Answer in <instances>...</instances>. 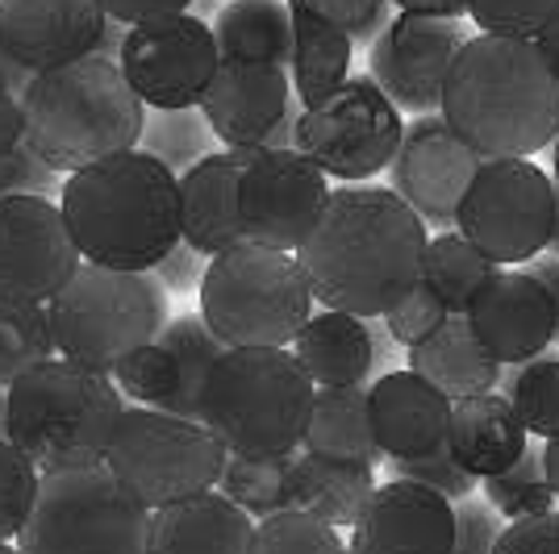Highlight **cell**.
I'll list each match as a JSON object with an SVG mask.
<instances>
[{"label":"cell","mask_w":559,"mask_h":554,"mask_svg":"<svg viewBox=\"0 0 559 554\" xmlns=\"http://www.w3.org/2000/svg\"><path fill=\"white\" fill-rule=\"evenodd\" d=\"M426 246V221L393 188H334L297 258L322 309L372 322L421 284Z\"/></svg>","instance_id":"1"},{"label":"cell","mask_w":559,"mask_h":554,"mask_svg":"<svg viewBox=\"0 0 559 554\" xmlns=\"http://www.w3.org/2000/svg\"><path fill=\"white\" fill-rule=\"evenodd\" d=\"M443 121L480 159H531L559 138V80L535 38L476 34L443 88Z\"/></svg>","instance_id":"2"},{"label":"cell","mask_w":559,"mask_h":554,"mask_svg":"<svg viewBox=\"0 0 559 554\" xmlns=\"http://www.w3.org/2000/svg\"><path fill=\"white\" fill-rule=\"evenodd\" d=\"M59 208L84 263L155 272L185 242L180 176L146 150H126L68 176Z\"/></svg>","instance_id":"3"},{"label":"cell","mask_w":559,"mask_h":554,"mask_svg":"<svg viewBox=\"0 0 559 554\" xmlns=\"http://www.w3.org/2000/svg\"><path fill=\"white\" fill-rule=\"evenodd\" d=\"M25 146L59 176L139 150L146 134V105L126 71L109 59H75L38 71L22 96Z\"/></svg>","instance_id":"4"},{"label":"cell","mask_w":559,"mask_h":554,"mask_svg":"<svg viewBox=\"0 0 559 554\" xmlns=\"http://www.w3.org/2000/svg\"><path fill=\"white\" fill-rule=\"evenodd\" d=\"M126 417V396L114 375L50 359L9 384L4 438L47 475L63 467L105 462L109 442Z\"/></svg>","instance_id":"5"},{"label":"cell","mask_w":559,"mask_h":554,"mask_svg":"<svg viewBox=\"0 0 559 554\" xmlns=\"http://www.w3.org/2000/svg\"><path fill=\"white\" fill-rule=\"evenodd\" d=\"M318 384L293 350L234 347L217 359L201 421L230 455H297L313 413Z\"/></svg>","instance_id":"6"},{"label":"cell","mask_w":559,"mask_h":554,"mask_svg":"<svg viewBox=\"0 0 559 554\" xmlns=\"http://www.w3.org/2000/svg\"><path fill=\"white\" fill-rule=\"evenodd\" d=\"M201 317L230 350H288L313 317V288L301 258L259 242L222 251L201 272Z\"/></svg>","instance_id":"7"},{"label":"cell","mask_w":559,"mask_h":554,"mask_svg":"<svg viewBox=\"0 0 559 554\" xmlns=\"http://www.w3.org/2000/svg\"><path fill=\"white\" fill-rule=\"evenodd\" d=\"M59 359L114 375L134 350L159 342L167 313V284L155 272H117L84 263L68 288L47 304Z\"/></svg>","instance_id":"8"},{"label":"cell","mask_w":559,"mask_h":554,"mask_svg":"<svg viewBox=\"0 0 559 554\" xmlns=\"http://www.w3.org/2000/svg\"><path fill=\"white\" fill-rule=\"evenodd\" d=\"M151 508L105 462L47 471L22 554H151Z\"/></svg>","instance_id":"9"},{"label":"cell","mask_w":559,"mask_h":554,"mask_svg":"<svg viewBox=\"0 0 559 554\" xmlns=\"http://www.w3.org/2000/svg\"><path fill=\"white\" fill-rule=\"evenodd\" d=\"M226 459L230 450L205 421L130 405L109 442L105 467L155 513L197 492H213L222 484Z\"/></svg>","instance_id":"10"},{"label":"cell","mask_w":559,"mask_h":554,"mask_svg":"<svg viewBox=\"0 0 559 554\" xmlns=\"http://www.w3.org/2000/svg\"><path fill=\"white\" fill-rule=\"evenodd\" d=\"M556 180L531 159L480 162L455 230L497 267H526L556 238Z\"/></svg>","instance_id":"11"},{"label":"cell","mask_w":559,"mask_h":554,"mask_svg":"<svg viewBox=\"0 0 559 554\" xmlns=\"http://www.w3.org/2000/svg\"><path fill=\"white\" fill-rule=\"evenodd\" d=\"M405 138L401 109L372 75H350L338 93L297 121V150L309 155L330 180L364 184L389 171Z\"/></svg>","instance_id":"12"},{"label":"cell","mask_w":559,"mask_h":554,"mask_svg":"<svg viewBox=\"0 0 559 554\" xmlns=\"http://www.w3.org/2000/svg\"><path fill=\"white\" fill-rule=\"evenodd\" d=\"M117 68L126 71L130 88L155 113H188L201 109L213 75L222 68V50L213 38V25L197 17H164V22L134 25L126 34V47Z\"/></svg>","instance_id":"13"},{"label":"cell","mask_w":559,"mask_h":554,"mask_svg":"<svg viewBox=\"0 0 559 554\" xmlns=\"http://www.w3.org/2000/svg\"><path fill=\"white\" fill-rule=\"evenodd\" d=\"M330 176L297 146L251 150L238 188V217L247 242L297 254L330 205Z\"/></svg>","instance_id":"14"},{"label":"cell","mask_w":559,"mask_h":554,"mask_svg":"<svg viewBox=\"0 0 559 554\" xmlns=\"http://www.w3.org/2000/svg\"><path fill=\"white\" fill-rule=\"evenodd\" d=\"M472 38L476 34L467 29V17L396 13L389 29L372 43L368 75L384 88V96L401 113H443L447 75Z\"/></svg>","instance_id":"15"},{"label":"cell","mask_w":559,"mask_h":554,"mask_svg":"<svg viewBox=\"0 0 559 554\" xmlns=\"http://www.w3.org/2000/svg\"><path fill=\"white\" fill-rule=\"evenodd\" d=\"M80 267L84 254L50 196L0 201V301L50 304Z\"/></svg>","instance_id":"16"},{"label":"cell","mask_w":559,"mask_h":554,"mask_svg":"<svg viewBox=\"0 0 559 554\" xmlns=\"http://www.w3.org/2000/svg\"><path fill=\"white\" fill-rule=\"evenodd\" d=\"M480 155L455 138V130L443 121V113L418 117L405 125V138L396 150L393 192L426 221V230H455V217L464 205L467 188L480 171Z\"/></svg>","instance_id":"17"},{"label":"cell","mask_w":559,"mask_h":554,"mask_svg":"<svg viewBox=\"0 0 559 554\" xmlns=\"http://www.w3.org/2000/svg\"><path fill=\"white\" fill-rule=\"evenodd\" d=\"M472 334L501 368H522L559 338V313L526 267H501L464 313Z\"/></svg>","instance_id":"18"},{"label":"cell","mask_w":559,"mask_h":554,"mask_svg":"<svg viewBox=\"0 0 559 554\" xmlns=\"http://www.w3.org/2000/svg\"><path fill=\"white\" fill-rule=\"evenodd\" d=\"M301 100L293 93L288 68L272 63H230L213 75L210 93L201 100V113L210 121L213 138L230 150H263L272 134L293 117Z\"/></svg>","instance_id":"19"},{"label":"cell","mask_w":559,"mask_h":554,"mask_svg":"<svg viewBox=\"0 0 559 554\" xmlns=\"http://www.w3.org/2000/svg\"><path fill=\"white\" fill-rule=\"evenodd\" d=\"M105 29L100 0H0V50L34 75L96 55Z\"/></svg>","instance_id":"20"},{"label":"cell","mask_w":559,"mask_h":554,"mask_svg":"<svg viewBox=\"0 0 559 554\" xmlns=\"http://www.w3.org/2000/svg\"><path fill=\"white\" fill-rule=\"evenodd\" d=\"M455 505L409 480H389L372 492L350 530L355 554H451Z\"/></svg>","instance_id":"21"},{"label":"cell","mask_w":559,"mask_h":554,"mask_svg":"<svg viewBox=\"0 0 559 554\" xmlns=\"http://www.w3.org/2000/svg\"><path fill=\"white\" fill-rule=\"evenodd\" d=\"M368 405L384 459H421L447 446L455 400L418 371H384L368 388Z\"/></svg>","instance_id":"22"},{"label":"cell","mask_w":559,"mask_h":554,"mask_svg":"<svg viewBox=\"0 0 559 554\" xmlns=\"http://www.w3.org/2000/svg\"><path fill=\"white\" fill-rule=\"evenodd\" d=\"M251 162V150H213L201 162H192L180 176V226L185 246L201 258H217L238 242H247L242 217H238V188L242 171Z\"/></svg>","instance_id":"23"},{"label":"cell","mask_w":559,"mask_h":554,"mask_svg":"<svg viewBox=\"0 0 559 554\" xmlns=\"http://www.w3.org/2000/svg\"><path fill=\"white\" fill-rule=\"evenodd\" d=\"M255 517L226 501L217 487L155 508L151 554H251Z\"/></svg>","instance_id":"24"},{"label":"cell","mask_w":559,"mask_h":554,"mask_svg":"<svg viewBox=\"0 0 559 554\" xmlns=\"http://www.w3.org/2000/svg\"><path fill=\"white\" fill-rule=\"evenodd\" d=\"M288 350L318 388H364L380 359L372 325L338 309H318Z\"/></svg>","instance_id":"25"},{"label":"cell","mask_w":559,"mask_h":554,"mask_svg":"<svg viewBox=\"0 0 559 554\" xmlns=\"http://www.w3.org/2000/svg\"><path fill=\"white\" fill-rule=\"evenodd\" d=\"M447 446L455 462L476 480H492L501 471H510L522 459V450L531 446V434L522 425V417L501 393L464 396L451 409V434Z\"/></svg>","instance_id":"26"},{"label":"cell","mask_w":559,"mask_h":554,"mask_svg":"<svg viewBox=\"0 0 559 554\" xmlns=\"http://www.w3.org/2000/svg\"><path fill=\"white\" fill-rule=\"evenodd\" d=\"M409 371H418L421 380H430L451 400L485 396L501 384V363L480 347L464 313H451L426 342L409 350Z\"/></svg>","instance_id":"27"},{"label":"cell","mask_w":559,"mask_h":554,"mask_svg":"<svg viewBox=\"0 0 559 554\" xmlns=\"http://www.w3.org/2000/svg\"><path fill=\"white\" fill-rule=\"evenodd\" d=\"M288 9H293V68H288L293 93L301 109H318L350 80L355 43L301 0H288Z\"/></svg>","instance_id":"28"},{"label":"cell","mask_w":559,"mask_h":554,"mask_svg":"<svg viewBox=\"0 0 559 554\" xmlns=\"http://www.w3.org/2000/svg\"><path fill=\"white\" fill-rule=\"evenodd\" d=\"M301 450L318 455V459L372 462V467L384 459L372 430L368 388H318Z\"/></svg>","instance_id":"29"},{"label":"cell","mask_w":559,"mask_h":554,"mask_svg":"<svg viewBox=\"0 0 559 554\" xmlns=\"http://www.w3.org/2000/svg\"><path fill=\"white\" fill-rule=\"evenodd\" d=\"M297 508L326 521L334 530H355L364 508L372 501L376 467L372 462H343L318 459V455H297Z\"/></svg>","instance_id":"30"},{"label":"cell","mask_w":559,"mask_h":554,"mask_svg":"<svg viewBox=\"0 0 559 554\" xmlns=\"http://www.w3.org/2000/svg\"><path fill=\"white\" fill-rule=\"evenodd\" d=\"M213 38L230 63L293 68V9L284 0H230L213 22Z\"/></svg>","instance_id":"31"},{"label":"cell","mask_w":559,"mask_h":554,"mask_svg":"<svg viewBox=\"0 0 559 554\" xmlns=\"http://www.w3.org/2000/svg\"><path fill=\"white\" fill-rule=\"evenodd\" d=\"M159 342L171 354V393L164 400V413L201 421V396L210 384L217 359L226 354V342L210 329V322L201 313H180L171 317L167 329L159 334Z\"/></svg>","instance_id":"32"},{"label":"cell","mask_w":559,"mask_h":554,"mask_svg":"<svg viewBox=\"0 0 559 554\" xmlns=\"http://www.w3.org/2000/svg\"><path fill=\"white\" fill-rule=\"evenodd\" d=\"M297 455H230L217 492L255 521L288 513L297 508Z\"/></svg>","instance_id":"33"},{"label":"cell","mask_w":559,"mask_h":554,"mask_svg":"<svg viewBox=\"0 0 559 554\" xmlns=\"http://www.w3.org/2000/svg\"><path fill=\"white\" fill-rule=\"evenodd\" d=\"M497 272H501V267L492 263L489 254L476 251L460 230L435 233L430 246H426V258H421V284H426L451 313H467L472 301L489 288V279L497 276Z\"/></svg>","instance_id":"34"},{"label":"cell","mask_w":559,"mask_h":554,"mask_svg":"<svg viewBox=\"0 0 559 554\" xmlns=\"http://www.w3.org/2000/svg\"><path fill=\"white\" fill-rule=\"evenodd\" d=\"M59 354L47 304L0 301V384H17L25 371L43 368Z\"/></svg>","instance_id":"35"},{"label":"cell","mask_w":559,"mask_h":554,"mask_svg":"<svg viewBox=\"0 0 559 554\" xmlns=\"http://www.w3.org/2000/svg\"><path fill=\"white\" fill-rule=\"evenodd\" d=\"M497 388L518 409L531 438H559V354H538L522 368H506Z\"/></svg>","instance_id":"36"},{"label":"cell","mask_w":559,"mask_h":554,"mask_svg":"<svg viewBox=\"0 0 559 554\" xmlns=\"http://www.w3.org/2000/svg\"><path fill=\"white\" fill-rule=\"evenodd\" d=\"M480 492L506 521H522V517H543L556 508V487L547 480V462H543V442H531L522 450V459L510 471L480 480Z\"/></svg>","instance_id":"37"},{"label":"cell","mask_w":559,"mask_h":554,"mask_svg":"<svg viewBox=\"0 0 559 554\" xmlns=\"http://www.w3.org/2000/svg\"><path fill=\"white\" fill-rule=\"evenodd\" d=\"M251 554H350V542H343V533L326 521L288 508L267 521H255Z\"/></svg>","instance_id":"38"},{"label":"cell","mask_w":559,"mask_h":554,"mask_svg":"<svg viewBox=\"0 0 559 554\" xmlns=\"http://www.w3.org/2000/svg\"><path fill=\"white\" fill-rule=\"evenodd\" d=\"M146 155H155L159 162H167L176 176H185L192 162H201L205 155H213V130L201 109L188 113H159L155 125H146Z\"/></svg>","instance_id":"39"},{"label":"cell","mask_w":559,"mask_h":554,"mask_svg":"<svg viewBox=\"0 0 559 554\" xmlns=\"http://www.w3.org/2000/svg\"><path fill=\"white\" fill-rule=\"evenodd\" d=\"M43 487V471L9 438H0V542L22 538Z\"/></svg>","instance_id":"40"},{"label":"cell","mask_w":559,"mask_h":554,"mask_svg":"<svg viewBox=\"0 0 559 554\" xmlns=\"http://www.w3.org/2000/svg\"><path fill=\"white\" fill-rule=\"evenodd\" d=\"M559 13V0H467V22L497 38H538Z\"/></svg>","instance_id":"41"},{"label":"cell","mask_w":559,"mask_h":554,"mask_svg":"<svg viewBox=\"0 0 559 554\" xmlns=\"http://www.w3.org/2000/svg\"><path fill=\"white\" fill-rule=\"evenodd\" d=\"M114 384L126 400L146 405V409H164L167 393H171V354L164 342H151V347L126 354L114 368Z\"/></svg>","instance_id":"42"},{"label":"cell","mask_w":559,"mask_h":554,"mask_svg":"<svg viewBox=\"0 0 559 554\" xmlns=\"http://www.w3.org/2000/svg\"><path fill=\"white\" fill-rule=\"evenodd\" d=\"M389 480H409V484L430 487V492L447 496L451 505L472 496V492H480V480L467 475L464 467L455 462L451 446L435 450V455H421V459H389Z\"/></svg>","instance_id":"43"},{"label":"cell","mask_w":559,"mask_h":554,"mask_svg":"<svg viewBox=\"0 0 559 554\" xmlns=\"http://www.w3.org/2000/svg\"><path fill=\"white\" fill-rule=\"evenodd\" d=\"M447 317H451V309H447L426 284H418V288H414L409 297H401L380 322H384V334H389L393 342H401L405 350H414L418 342H426Z\"/></svg>","instance_id":"44"},{"label":"cell","mask_w":559,"mask_h":554,"mask_svg":"<svg viewBox=\"0 0 559 554\" xmlns=\"http://www.w3.org/2000/svg\"><path fill=\"white\" fill-rule=\"evenodd\" d=\"M506 526L510 521L485 501V492H472L464 501H455V546H451V554H497Z\"/></svg>","instance_id":"45"},{"label":"cell","mask_w":559,"mask_h":554,"mask_svg":"<svg viewBox=\"0 0 559 554\" xmlns=\"http://www.w3.org/2000/svg\"><path fill=\"white\" fill-rule=\"evenodd\" d=\"M318 17L350 34V43H376L389 29V4L393 0H301Z\"/></svg>","instance_id":"46"},{"label":"cell","mask_w":559,"mask_h":554,"mask_svg":"<svg viewBox=\"0 0 559 554\" xmlns=\"http://www.w3.org/2000/svg\"><path fill=\"white\" fill-rule=\"evenodd\" d=\"M63 176L43 162L29 146H17V150H9V155H0V201L4 196H50L55 188L63 192Z\"/></svg>","instance_id":"47"},{"label":"cell","mask_w":559,"mask_h":554,"mask_svg":"<svg viewBox=\"0 0 559 554\" xmlns=\"http://www.w3.org/2000/svg\"><path fill=\"white\" fill-rule=\"evenodd\" d=\"M497 554H559V508L510 521L497 542Z\"/></svg>","instance_id":"48"},{"label":"cell","mask_w":559,"mask_h":554,"mask_svg":"<svg viewBox=\"0 0 559 554\" xmlns=\"http://www.w3.org/2000/svg\"><path fill=\"white\" fill-rule=\"evenodd\" d=\"M192 0H100V9L109 13V22L126 25H151V22H164V17H180L188 13Z\"/></svg>","instance_id":"49"},{"label":"cell","mask_w":559,"mask_h":554,"mask_svg":"<svg viewBox=\"0 0 559 554\" xmlns=\"http://www.w3.org/2000/svg\"><path fill=\"white\" fill-rule=\"evenodd\" d=\"M25 142V109H22V93L4 88L0 84V155L17 150Z\"/></svg>","instance_id":"50"},{"label":"cell","mask_w":559,"mask_h":554,"mask_svg":"<svg viewBox=\"0 0 559 554\" xmlns=\"http://www.w3.org/2000/svg\"><path fill=\"white\" fill-rule=\"evenodd\" d=\"M401 13H426V17H467V0H393Z\"/></svg>","instance_id":"51"},{"label":"cell","mask_w":559,"mask_h":554,"mask_svg":"<svg viewBox=\"0 0 559 554\" xmlns=\"http://www.w3.org/2000/svg\"><path fill=\"white\" fill-rule=\"evenodd\" d=\"M526 272L547 288V297L556 301V313H559V258L556 254H538L535 263H526Z\"/></svg>","instance_id":"52"},{"label":"cell","mask_w":559,"mask_h":554,"mask_svg":"<svg viewBox=\"0 0 559 554\" xmlns=\"http://www.w3.org/2000/svg\"><path fill=\"white\" fill-rule=\"evenodd\" d=\"M29 80H34V71H25L13 55H4L0 50V84L4 88H13V93H22L25 96V88H29Z\"/></svg>","instance_id":"53"},{"label":"cell","mask_w":559,"mask_h":554,"mask_svg":"<svg viewBox=\"0 0 559 554\" xmlns=\"http://www.w3.org/2000/svg\"><path fill=\"white\" fill-rule=\"evenodd\" d=\"M535 43H538V50H543V59L551 63V71H556V80H559V13L538 29Z\"/></svg>","instance_id":"54"},{"label":"cell","mask_w":559,"mask_h":554,"mask_svg":"<svg viewBox=\"0 0 559 554\" xmlns=\"http://www.w3.org/2000/svg\"><path fill=\"white\" fill-rule=\"evenodd\" d=\"M543 462H547V480H551V487H556L559 496V438L543 442Z\"/></svg>","instance_id":"55"},{"label":"cell","mask_w":559,"mask_h":554,"mask_svg":"<svg viewBox=\"0 0 559 554\" xmlns=\"http://www.w3.org/2000/svg\"><path fill=\"white\" fill-rule=\"evenodd\" d=\"M547 159H551V180H556V188H559V138L547 146Z\"/></svg>","instance_id":"56"},{"label":"cell","mask_w":559,"mask_h":554,"mask_svg":"<svg viewBox=\"0 0 559 554\" xmlns=\"http://www.w3.org/2000/svg\"><path fill=\"white\" fill-rule=\"evenodd\" d=\"M4 405H9V388L0 384V438H4Z\"/></svg>","instance_id":"57"},{"label":"cell","mask_w":559,"mask_h":554,"mask_svg":"<svg viewBox=\"0 0 559 554\" xmlns=\"http://www.w3.org/2000/svg\"><path fill=\"white\" fill-rule=\"evenodd\" d=\"M559 192V188H556ZM547 254H556L559 258V201H556V238H551V246H547Z\"/></svg>","instance_id":"58"},{"label":"cell","mask_w":559,"mask_h":554,"mask_svg":"<svg viewBox=\"0 0 559 554\" xmlns=\"http://www.w3.org/2000/svg\"><path fill=\"white\" fill-rule=\"evenodd\" d=\"M0 554H22V546H13V542H0Z\"/></svg>","instance_id":"59"},{"label":"cell","mask_w":559,"mask_h":554,"mask_svg":"<svg viewBox=\"0 0 559 554\" xmlns=\"http://www.w3.org/2000/svg\"><path fill=\"white\" fill-rule=\"evenodd\" d=\"M350 554H355V551H350Z\"/></svg>","instance_id":"60"}]
</instances>
